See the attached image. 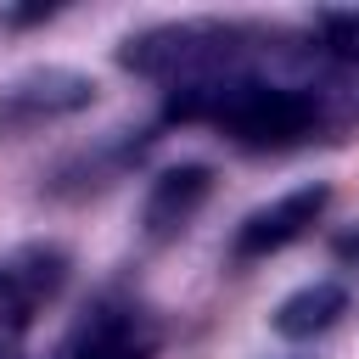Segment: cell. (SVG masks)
<instances>
[{
    "instance_id": "6da1fadb",
    "label": "cell",
    "mask_w": 359,
    "mask_h": 359,
    "mask_svg": "<svg viewBox=\"0 0 359 359\" xmlns=\"http://www.w3.org/2000/svg\"><path fill=\"white\" fill-rule=\"evenodd\" d=\"M163 112L174 123H208L247 151H286V146H303V140H314L337 123L331 90L264 79L252 67L219 73V79H202V84H180V90H168Z\"/></svg>"
},
{
    "instance_id": "7a4b0ae2",
    "label": "cell",
    "mask_w": 359,
    "mask_h": 359,
    "mask_svg": "<svg viewBox=\"0 0 359 359\" xmlns=\"http://www.w3.org/2000/svg\"><path fill=\"white\" fill-rule=\"evenodd\" d=\"M258 28L224 22V17H185V22H151L118 45V67L151 84H202L219 73H241L258 50Z\"/></svg>"
},
{
    "instance_id": "3957f363",
    "label": "cell",
    "mask_w": 359,
    "mask_h": 359,
    "mask_svg": "<svg viewBox=\"0 0 359 359\" xmlns=\"http://www.w3.org/2000/svg\"><path fill=\"white\" fill-rule=\"evenodd\" d=\"M101 84L79 67H28L0 84V135H28L45 123H62L73 112H90Z\"/></svg>"
},
{
    "instance_id": "277c9868",
    "label": "cell",
    "mask_w": 359,
    "mask_h": 359,
    "mask_svg": "<svg viewBox=\"0 0 359 359\" xmlns=\"http://www.w3.org/2000/svg\"><path fill=\"white\" fill-rule=\"evenodd\" d=\"M163 320L135 297H101L84 309V320L67 331L56 359H157Z\"/></svg>"
},
{
    "instance_id": "5b68a950",
    "label": "cell",
    "mask_w": 359,
    "mask_h": 359,
    "mask_svg": "<svg viewBox=\"0 0 359 359\" xmlns=\"http://www.w3.org/2000/svg\"><path fill=\"white\" fill-rule=\"evenodd\" d=\"M325 208H331V185H325V180L292 185L286 196H275V202L252 208V213L236 224V236H230V252H236L241 264H252V258H269V252H280V247L303 241V236H309V230L325 219Z\"/></svg>"
},
{
    "instance_id": "8992f818",
    "label": "cell",
    "mask_w": 359,
    "mask_h": 359,
    "mask_svg": "<svg viewBox=\"0 0 359 359\" xmlns=\"http://www.w3.org/2000/svg\"><path fill=\"white\" fill-rule=\"evenodd\" d=\"M213 196V168L208 163H168L151 185H146V202H140V236L151 247H168L191 230V219L208 208Z\"/></svg>"
},
{
    "instance_id": "52a82bcc",
    "label": "cell",
    "mask_w": 359,
    "mask_h": 359,
    "mask_svg": "<svg viewBox=\"0 0 359 359\" xmlns=\"http://www.w3.org/2000/svg\"><path fill=\"white\" fill-rule=\"evenodd\" d=\"M62 286H67V252H62L56 241L17 247V252L0 264V314L34 320Z\"/></svg>"
},
{
    "instance_id": "ba28073f",
    "label": "cell",
    "mask_w": 359,
    "mask_h": 359,
    "mask_svg": "<svg viewBox=\"0 0 359 359\" xmlns=\"http://www.w3.org/2000/svg\"><path fill=\"white\" fill-rule=\"evenodd\" d=\"M151 146V135L146 129H112V140L107 146H95V151H84V157H73V163H62L56 168V180H50V191L56 196H84V191H101V185H112L140 151Z\"/></svg>"
},
{
    "instance_id": "9c48e42d",
    "label": "cell",
    "mask_w": 359,
    "mask_h": 359,
    "mask_svg": "<svg viewBox=\"0 0 359 359\" xmlns=\"http://www.w3.org/2000/svg\"><path fill=\"white\" fill-rule=\"evenodd\" d=\"M348 314V286L342 280H309V286H297L292 297H280V309H275V337H286V342H314V337H325L337 320Z\"/></svg>"
},
{
    "instance_id": "30bf717a",
    "label": "cell",
    "mask_w": 359,
    "mask_h": 359,
    "mask_svg": "<svg viewBox=\"0 0 359 359\" xmlns=\"http://www.w3.org/2000/svg\"><path fill=\"white\" fill-rule=\"evenodd\" d=\"M314 28H320V45L337 62H359V11H320Z\"/></svg>"
},
{
    "instance_id": "8fae6325",
    "label": "cell",
    "mask_w": 359,
    "mask_h": 359,
    "mask_svg": "<svg viewBox=\"0 0 359 359\" xmlns=\"http://www.w3.org/2000/svg\"><path fill=\"white\" fill-rule=\"evenodd\" d=\"M28 325H34V320H17V314H0V359H22V342H28Z\"/></svg>"
},
{
    "instance_id": "7c38bea8",
    "label": "cell",
    "mask_w": 359,
    "mask_h": 359,
    "mask_svg": "<svg viewBox=\"0 0 359 359\" xmlns=\"http://www.w3.org/2000/svg\"><path fill=\"white\" fill-rule=\"evenodd\" d=\"M56 17V6H34V11H0V22L6 28H22V22H50Z\"/></svg>"
}]
</instances>
